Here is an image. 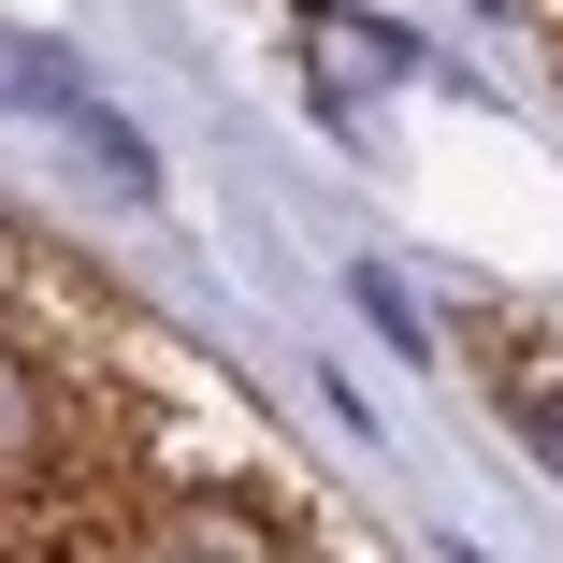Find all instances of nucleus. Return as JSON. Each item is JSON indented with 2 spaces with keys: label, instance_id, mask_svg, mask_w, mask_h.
Segmentation results:
<instances>
[{
  "label": "nucleus",
  "instance_id": "nucleus-4",
  "mask_svg": "<svg viewBox=\"0 0 563 563\" xmlns=\"http://www.w3.org/2000/svg\"><path fill=\"white\" fill-rule=\"evenodd\" d=\"M362 318H376V332H390V347H405V362H433V318H419V303H405V289H390V275H362Z\"/></svg>",
  "mask_w": 563,
  "mask_h": 563
},
{
  "label": "nucleus",
  "instance_id": "nucleus-3",
  "mask_svg": "<svg viewBox=\"0 0 563 563\" xmlns=\"http://www.w3.org/2000/svg\"><path fill=\"white\" fill-rule=\"evenodd\" d=\"M318 44H332V58H347V73H419V58H405L390 30H362V15H318Z\"/></svg>",
  "mask_w": 563,
  "mask_h": 563
},
{
  "label": "nucleus",
  "instance_id": "nucleus-1",
  "mask_svg": "<svg viewBox=\"0 0 563 563\" xmlns=\"http://www.w3.org/2000/svg\"><path fill=\"white\" fill-rule=\"evenodd\" d=\"M159 563H275V534H246V520H159Z\"/></svg>",
  "mask_w": 563,
  "mask_h": 563
},
{
  "label": "nucleus",
  "instance_id": "nucleus-5",
  "mask_svg": "<svg viewBox=\"0 0 563 563\" xmlns=\"http://www.w3.org/2000/svg\"><path fill=\"white\" fill-rule=\"evenodd\" d=\"M549 376H563V362H549ZM520 433H534V448H549V463H563V390H549V405H534Z\"/></svg>",
  "mask_w": 563,
  "mask_h": 563
},
{
  "label": "nucleus",
  "instance_id": "nucleus-2",
  "mask_svg": "<svg viewBox=\"0 0 563 563\" xmlns=\"http://www.w3.org/2000/svg\"><path fill=\"white\" fill-rule=\"evenodd\" d=\"M44 419H58V405H44V376L0 347V463H30V448H44Z\"/></svg>",
  "mask_w": 563,
  "mask_h": 563
}]
</instances>
